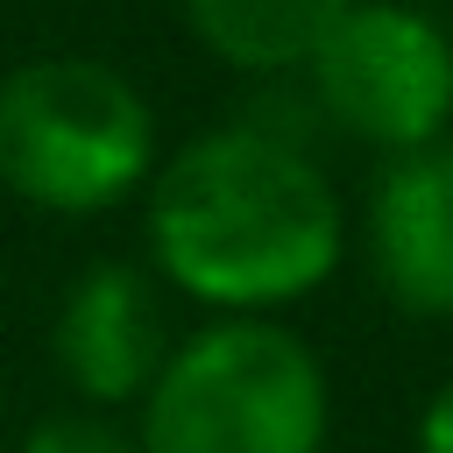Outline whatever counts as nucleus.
Masks as SVG:
<instances>
[{
  "mask_svg": "<svg viewBox=\"0 0 453 453\" xmlns=\"http://www.w3.org/2000/svg\"><path fill=\"white\" fill-rule=\"evenodd\" d=\"M340 248L333 177L276 127H205L149 177V276L226 319L311 297L340 269Z\"/></svg>",
  "mask_w": 453,
  "mask_h": 453,
  "instance_id": "nucleus-1",
  "label": "nucleus"
},
{
  "mask_svg": "<svg viewBox=\"0 0 453 453\" xmlns=\"http://www.w3.org/2000/svg\"><path fill=\"white\" fill-rule=\"evenodd\" d=\"M326 361L276 319H212L142 389L134 453H326Z\"/></svg>",
  "mask_w": 453,
  "mask_h": 453,
  "instance_id": "nucleus-2",
  "label": "nucleus"
},
{
  "mask_svg": "<svg viewBox=\"0 0 453 453\" xmlns=\"http://www.w3.org/2000/svg\"><path fill=\"white\" fill-rule=\"evenodd\" d=\"M156 106L99 57H28L0 78V184L42 212H106L156 177Z\"/></svg>",
  "mask_w": 453,
  "mask_h": 453,
  "instance_id": "nucleus-3",
  "label": "nucleus"
},
{
  "mask_svg": "<svg viewBox=\"0 0 453 453\" xmlns=\"http://www.w3.org/2000/svg\"><path fill=\"white\" fill-rule=\"evenodd\" d=\"M304 78H311V99L382 156L446 142L453 35L411 0H354L304 57Z\"/></svg>",
  "mask_w": 453,
  "mask_h": 453,
  "instance_id": "nucleus-4",
  "label": "nucleus"
},
{
  "mask_svg": "<svg viewBox=\"0 0 453 453\" xmlns=\"http://www.w3.org/2000/svg\"><path fill=\"white\" fill-rule=\"evenodd\" d=\"M163 354H170L163 290L142 262H92L50 319V361L71 382V396H85L92 411L142 403Z\"/></svg>",
  "mask_w": 453,
  "mask_h": 453,
  "instance_id": "nucleus-5",
  "label": "nucleus"
},
{
  "mask_svg": "<svg viewBox=\"0 0 453 453\" xmlns=\"http://www.w3.org/2000/svg\"><path fill=\"white\" fill-rule=\"evenodd\" d=\"M368 269L411 319H453V142L403 149L368 191Z\"/></svg>",
  "mask_w": 453,
  "mask_h": 453,
  "instance_id": "nucleus-6",
  "label": "nucleus"
},
{
  "mask_svg": "<svg viewBox=\"0 0 453 453\" xmlns=\"http://www.w3.org/2000/svg\"><path fill=\"white\" fill-rule=\"evenodd\" d=\"M354 0H184V21L226 71L276 78V71H304L319 35Z\"/></svg>",
  "mask_w": 453,
  "mask_h": 453,
  "instance_id": "nucleus-7",
  "label": "nucleus"
},
{
  "mask_svg": "<svg viewBox=\"0 0 453 453\" xmlns=\"http://www.w3.org/2000/svg\"><path fill=\"white\" fill-rule=\"evenodd\" d=\"M14 453H134V439L99 411H50L21 432Z\"/></svg>",
  "mask_w": 453,
  "mask_h": 453,
  "instance_id": "nucleus-8",
  "label": "nucleus"
},
{
  "mask_svg": "<svg viewBox=\"0 0 453 453\" xmlns=\"http://www.w3.org/2000/svg\"><path fill=\"white\" fill-rule=\"evenodd\" d=\"M418 453H453V375L425 396L418 411Z\"/></svg>",
  "mask_w": 453,
  "mask_h": 453,
  "instance_id": "nucleus-9",
  "label": "nucleus"
}]
</instances>
